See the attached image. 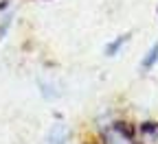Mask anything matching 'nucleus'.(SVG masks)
<instances>
[{
  "label": "nucleus",
  "instance_id": "7ed1b4c3",
  "mask_svg": "<svg viewBox=\"0 0 158 144\" xmlns=\"http://www.w3.org/2000/svg\"><path fill=\"white\" fill-rule=\"evenodd\" d=\"M138 133H141V144H158V122H143L138 127Z\"/></svg>",
  "mask_w": 158,
  "mask_h": 144
},
{
  "label": "nucleus",
  "instance_id": "f03ea898",
  "mask_svg": "<svg viewBox=\"0 0 158 144\" xmlns=\"http://www.w3.org/2000/svg\"><path fill=\"white\" fill-rule=\"evenodd\" d=\"M68 135H70L68 127L57 120L51 125V129L46 133V144H68Z\"/></svg>",
  "mask_w": 158,
  "mask_h": 144
},
{
  "label": "nucleus",
  "instance_id": "423d86ee",
  "mask_svg": "<svg viewBox=\"0 0 158 144\" xmlns=\"http://www.w3.org/2000/svg\"><path fill=\"white\" fill-rule=\"evenodd\" d=\"M11 24H13V13H7L2 20H0V42L7 37V33H9V29H11Z\"/></svg>",
  "mask_w": 158,
  "mask_h": 144
},
{
  "label": "nucleus",
  "instance_id": "f257e3e1",
  "mask_svg": "<svg viewBox=\"0 0 158 144\" xmlns=\"http://www.w3.org/2000/svg\"><path fill=\"white\" fill-rule=\"evenodd\" d=\"M99 144H136L134 127L130 125V122H123V120L112 122L108 129H103Z\"/></svg>",
  "mask_w": 158,
  "mask_h": 144
},
{
  "label": "nucleus",
  "instance_id": "39448f33",
  "mask_svg": "<svg viewBox=\"0 0 158 144\" xmlns=\"http://www.w3.org/2000/svg\"><path fill=\"white\" fill-rule=\"evenodd\" d=\"M127 39H130V33H125V35H118L116 39H112V42L106 46V55H108V57H114L118 50H121V48L127 44Z\"/></svg>",
  "mask_w": 158,
  "mask_h": 144
},
{
  "label": "nucleus",
  "instance_id": "20e7f679",
  "mask_svg": "<svg viewBox=\"0 0 158 144\" xmlns=\"http://www.w3.org/2000/svg\"><path fill=\"white\" fill-rule=\"evenodd\" d=\"M158 64V42L147 50V55L143 57V61H141V70H152L154 66Z\"/></svg>",
  "mask_w": 158,
  "mask_h": 144
},
{
  "label": "nucleus",
  "instance_id": "0eeeda50",
  "mask_svg": "<svg viewBox=\"0 0 158 144\" xmlns=\"http://www.w3.org/2000/svg\"><path fill=\"white\" fill-rule=\"evenodd\" d=\"M7 7H9V0H0V11L7 9Z\"/></svg>",
  "mask_w": 158,
  "mask_h": 144
}]
</instances>
